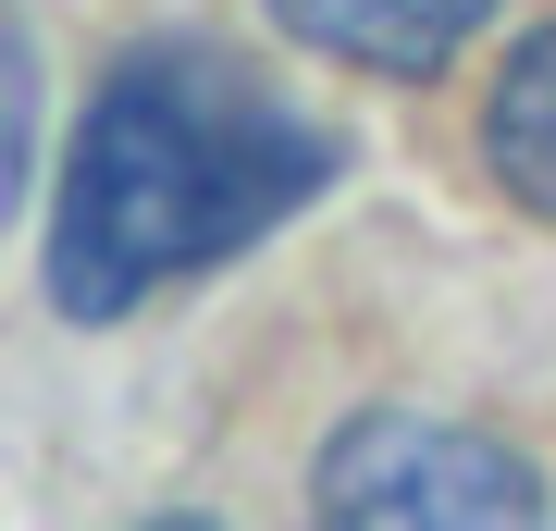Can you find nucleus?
I'll return each instance as SVG.
<instances>
[{
    "label": "nucleus",
    "mask_w": 556,
    "mask_h": 531,
    "mask_svg": "<svg viewBox=\"0 0 556 531\" xmlns=\"http://www.w3.org/2000/svg\"><path fill=\"white\" fill-rule=\"evenodd\" d=\"M334 186V137L211 38H137L87 87V124L50 186V296L62 321H124L223 273Z\"/></svg>",
    "instance_id": "f257e3e1"
},
{
    "label": "nucleus",
    "mask_w": 556,
    "mask_h": 531,
    "mask_svg": "<svg viewBox=\"0 0 556 531\" xmlns=\"http://www.w3.org/2000/svg\"><path fill=\"white\" fill-rule=\"evenodd\" d=\"M309 507L346 519V531H519L544 519V482L532 457L470 433V420H433V408H358L309 470Z\"/></svg>",
    "instance_id": "f03ea898"
},
{
    "label": "nucleus",
    "mask_w": 556,
    "mask_h": 531,
    "mask_svg": "<svg viewBox=\"0 0 556 531\" xmlns=\"http://www.w3.org/2000/svg\"><path fill=\"white\" fill-rule=\"evenodd\" d=\"M273 25H285L298 50L346 62V75L420 87V75H445V62L495 25V0H273Z\"/></svg>",
    "instance_id": "7ed1b4c3"
},
{
    "label": "nucleus",
    "mask_w": 556,
    "mask_h": 531,
    "mask_svg": "<svg viewBox=\"0 0 556 531\" xmlns=\"http://www.w3.org/2000/svg\"><path fill=\"white\" fill-rule=\"evenodd\" d=\"M482 174H495V198H519L532 223H556V13L495 62V99H482Z\"/></svg>",
    "instance_id": "20e7f679"
}]
</instances>
